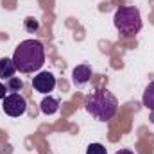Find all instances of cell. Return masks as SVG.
Instances as JSON below:
<instances>
[{
    "instance_id": "obj_14",
    "label": "cell",
    "mask_w": 154,
    "mask_h": 154,
    "mask_svg": "<svg viewBox=\"0 0 154 154\" xmlns=\"http://www.w3.org/2000/svg\"><path fill=\"white\" fill-rule=\"evenodd\" d=\"M115 154H134L133 151H129V149H120V151H116Z\"/></svg>"
},
{
    "instance_id": "obj_2",
    "label": "cell",
    "mask_w": 154,
    "mask_h": 154,
    "mask_svg": "<svg viewBox=\"0 0 154 154\" xmlns=\"http://www.w3.org/2000/svg\"><path fill=\"white\" fill-rule=\"evenodd\" d=\"M84 108L90 115L99 122H108L116 115L118 109V99L108 90V88H99L95 91H91L86 100H84Z\"/></svg>"
},
{
    "instance_id": "obj_3",
    "label": "cell",
    "mask_w": 154,
    "mask_h": 154,
    "mask_svg": "<svg viewBox=\"0 0 154 154\" xmlns=\"http://www.w3.org/2000/svg\"><path fill=\"white\" fill-rule=\"evenodd\" d=\"M113 23H115L116 31L122 34V36H136L142 27H143V22H142V14H140V9L134 7V5H124V7H118L115 11V16H113Z\"/></svg>"
},
{
    "instance_id": "obj_6",
    "label": "cell",
    "mask_w": 154,
    "mask_h": 154,
    "mask_svg": "<svg viewBox=\"0 0 154 154\" xmlns=\"http://www.w3.org/2000/svg\"><path fill=\"white\" fill-rule=\"evenodd\" d=\"M90 77H91V66L90 65H79L72 72V79H74V82H75L77 86L86 84L90 81Z\"/></svg>"
},
{
    "instance_id": "obj_4",
    "label": "cell",
    "mask_w": 154,
    "mask_h": 154,
    "mask_svg": "<svg viewBox=\"0 0 154 154\" xmlns=\"http://www.w3.org/2000/svg\"><path fill=\"white\" fill-rule=\"evenodd\" d=\"M2 109H4L5 115L13 116V118L22 116L25 111H27V100H25L20 93H9V95L4 99Z\"/></svg>"
},
{
    "instance_id": "obj_13",
    "label": "cell",
    "mask_w": 154,
    "mask_h": 154,
    "mask_svg": "<svg viewBox=\"0 0 154 154\" xmlns=\"http://www.w3.org/2000/svg\"><path fill=\"white\" fill-rule=\"evenodd\" d=\"M7 91H9V90H7V86H5L4 82H0V99H2V100L7 97Z\"/></svg>"
},
{
    "instance_id": "obj_5",
    "label": "cell",
    "mask_w": 154,
    "mask_h": 154,
    "mask_svg": "<svg viewBox=\"0 0 154 154\" xmlns=\"http://www.w3.org/2000/svg\"><path fill=\"white\" fill-rule=\"evenodd\" d=\"M32 88L39 93H50L56 88V77L50 72H39L32 77Z\"/></svg>"
},
{
    "instance_id": "obj_7",
    "label": "cell",
    "mask_w": 154,
    "mask_h": 154,
    "mask_svg": "<svg viewBox=\"0 0 154 154\" xmlns=\"http://www.w3.org/2000/svg\"><path fill=\"white\" fill-rule=\"evenodd\" d=\"M16 72V66L13 63V57H0V79H11Z\"/></svg>"
},
{
    "instance_id": "obj_1",
    "label": "cell",
    "mask_w": 154,
    "mask_h": 154,
    "mask_svg": "<svg viewBox=\"0 0 154 154\" xmlns=\"http://www.w3.org/2000/svg\"><path fill=\"white\" fill-rule=\"evenodd\" d=\"M13 63L22 74H34L45 65V47L38 39H23L13 54Z\"/></svg>"
},
{
    "instance_id": "obj_11",
    "label": "cell",
    "mask_w": 154,
    "mask_h": 154,
    "mask_svg": "<svg viewBox=\"0 0 154 154\" xmlns=\"http://www.w3.org/2000/svg\"><path fill=\"white\" fill-rule=\"evenodd\" d=\"M23 27H25L27 32L34 34V32H38V29H39V22L34 18V16H27V18L23 20Z\"/></svg>"
},
{
    "instance_id": "obj_12",
    "label": "cell",
    "mask_w": 154,
    "mask_h": 154,
    "mask_svg": "<svg viewBox=\"0 0 154 154\" xmlns=\"http://www.w3.org/2000/svg\"><path fill=\"white\" fill-rule=\"evenodd\" d=\"M86 154H108V149L102 143H90L86 149Z\"/></svg>"
},
{
    "instance_id": "obj_8",
    "label": "cell",
    "mask_w": 154,
    "mask_h": 154,
    "mask_svg": "<svg viewBox=\"0 0 154 154\" xmlns=\"http://www.w3.org/2000/svg\"><path fill=\"white\" fill-rule=\"evenodd\" d=\"M59 109V99H56V97H45L43 100H41V113L43 115H54L56 111Z\"/></svg>"
},
{
    "instance_id": "obj_10",
    "label": "cell",
    "mask_w": 154,
    "mask_h": 154,
    "mask_svg": "<svg viewBox=\"0 0 154 154\" xmlns=\"http://www.w3.org/2000/svg\"><path fill=\"white\" fill-rule=\"evenodd\" d=\"M7 90L11 91V93H18L22 88H23V81L20 79V77H11V79H7Z\"/></svg>"
},
{
    "instance_id": "obj_9",
    "label": "cell",
    "mask_w": 154,
    "mask_h": 154,
    "mask_svg": "<svg viewBox=\"0 0 154 154\" xmlns=\"http://www.w3.org/2000/svg\"><path fill=\"white\" fill-rule=\"evenodd\" d=\"M142 102L149 111H154V81L147 84V88L143 91V97H142Z\"/></svg>"
}]
</instances>
